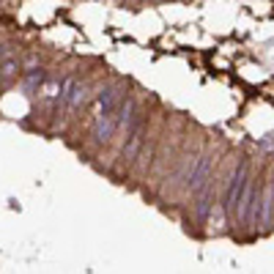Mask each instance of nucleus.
Instances as JSON below:
<instances>
[{
  "mask_svg": "<svg viewBox=\"0 0 274 274\" xmlns=\"http://www.w3.org/2000/svg\"><path fill=\"white\" fill-rule=\"evenodd\" d=\"M250 181V162H238L236 173L230 176V184H228L225 189V197H222V209H225L228 217H233V209H236V200L241 197V192H244V184Z\"/></svg>",
  "mask_w": 274,
  "mask_h": 274,
  "instance_id": "f257e3e1",
  "label": "nucleus"
},
{
  "mask_svg": "<svg viewBox=\"0 0 274 274\" xmlns=\"http://www.w3.org/2000/svg\"><path fill=\"white\" fill-rule=\"evenodd\" d=\"M145 129H148V121L140 115V118L132 124V129L126 132V145H124V151H121V159H124L126 165H132V162L137 159V154H140V148H143Z\"/></svg>",
  "mask_w": 274,
  "mask_h": 274,
  "instance_id": "f03ea898",
  "label": "nucleus"
},
{
  "mask_svg": "<svg viewBox=\"0 0 274 274\" xmlns=\"http://www.w3.org/2000/svg\"><path fill=\"white\" fill-rule=\"evenodd\" d=\"M209 173H211V156L203 154L200 159L195 162V167L189 170V176H186V186H189L192 192H200L203 186L209 184Z\"/></svg>",
  "mask_w": 274,
  "mask_h": 274,
  "instance_id": "7ed1b4c3",
  "label": "nucleus"
},
{
  "mask_svg": "<svg viewBox=\"0 0 274 274\" xmlns=\"http://www.w3.org/2000/svg\"><path fill=\"white\" fill-rule=\"evenodd\" d=\"M115 126H118V113H99L93 124V140L96 143H107L113 137Z\"/></svg>",
  "mask_w": 274,
  "mask_h": 274,
  "instance_id": "20e7f679",
  "label": "nucleus"
},
{
  "mask_svg": "<svg viewBox=\"0 0 274 274\" xmlns=\"http://www.w3.org/2000/svg\"><path fill=\"white\" fill-rule=\"evenodd\" d=\"M255 181H247L244 184V192H241V197L236 200V209H233V217L236 220H241L244 222L247 220V211H250V203H252V197H255Z\"/></svg>",
  "mask_w": 274,
  "mask_h": 274,
  "instance_id": "39448f33",
  "label": "nucleus"
},
{
  "mask_svg": "<svg viewBox=\"0 0 274 274\" xmlns=\"http://www.w3.org/2000/svg\"><path fill=\"white\" fill-rule=\"evenodd\" d=\"M137 118H140V115H135V96H126V99L121 101V107H118V129L129 132Z\"/></svg>",
  "mask_w": 274,
  "mask_h": 274,
  "instance_id": "423d86ee",
  "label": "nucleus"
},
{
  "mask_svg": "<svg viewBox=\"0 0 274 274\" xmlns=\"http://www.w3.org/2000/svg\"><path fill=\"white\" fill-rule=\"evenodd\" d=\"M214 189H211V184H206L200 189V197H197V203H195V214H197V220L200 222H206L209 220V214H211V206H214Z\"/></svg>",
  "mask_w": 274,
  "mask_h": 274,
  "instance_id": "0eeeda50",
  "label": "nucleus"
},
{
  "mask_svg": "<svg viewBox=\"0 0 274 274\" xmlns=\"http://www.w3.org/2000/svg\"><path fill=\"white\" fill-rule=\"evenodd\" d=\"M96 101H99V113H115L118 91H115V88H101L99 96H96Z\"/></svg>",
  "mask_w": 274,
  "mask_h": 274,
  "instance_id": "6e6552de",
  "label": "nucleus"
},
{
  "mask_svg": "<svg viewBox=\"0 0 274 274\" xmlns=\"http://www.w3.org/2000/svg\"><path fill=\"white\" fill-rule=\"evenodd\" d=\"M44 80H47V72H44V69H33V72H28V77L22 80V88L28 91V93H33Z\"/></svg>",
  "mask_w": 274,
  "mask_h": 274,
  "instance_id": "1a4fd4ad",
  "label": "nucleus"
},
{
  "mask_svg": "<svg viewBox=\"0 0 274 274\" xmlns=\"http://www.w3.org/2000/svg\"><path fill=\"white\" fill-rule=\"evenodd\" d=\"M272 209H274V186H269L266 200L261 203V222H263V225H269V222H272Z\"/></svg>",
  "mask_w": 274,
  "mask_h": 274,
  "instance_id": "9d476101",
  "label": "nucleus"
},
{
  "mask_svg": "<svg viewBox=\"0 0 274 274\" xmlns=\"http://www.w3.org/2000/svg\"><path fill=\"white\" fill-rule=\"evenodd\" d=\"M17 72H19V63H17V60H6V63H3V69H0V77L8 80V77H14Z\"/></svg>",
  "mask_w": 274,
  "mask_h": 274,
  "instance_id": "9b49d317",
  "label": "nucleus"
},
{
  "mask_svg": "<svg viewBox=\"0 0 274 274\" xmlns=\"http://www.w3.org/2000/svg\"><path fill=\"white\" fill-rule=\"evenodd\" d=\"M3 52H6V47H0V58H3Z\"/></svg>",
  "mask_w": 274,
  "mask_h": 274,
  "instance_id": "f8f14e48",
  "label": "nucleus"
}]
</instances>
